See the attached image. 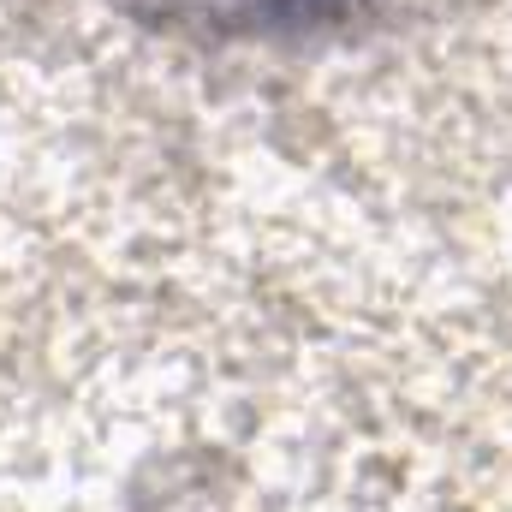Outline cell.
<instances>
[{"mask_svg": "<svg viewBox=\"0 0 512 512\" xmlns=\"http://www.w3.org/2000/svg\"><path fill=\"white\" fill-rule=\"evenodd\" d=\"M161 12L197 18V24H233V30H268V24H298L316 18L328 0H155Z\"/></svg>", "mask_w": 512, "mask_h": 512, "instance_id": "1", "label": "cell"}]
</instances>
